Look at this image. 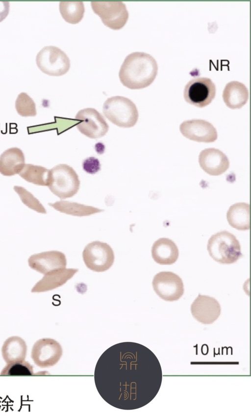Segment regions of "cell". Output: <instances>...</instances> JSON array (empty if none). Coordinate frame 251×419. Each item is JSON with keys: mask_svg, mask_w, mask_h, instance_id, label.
<instances>
[{"mask_svg": "<svg viewBox=\"0 0 251 419\" xmlns=\"http://www.w3.org/2000/svg\"><path fill=\"white\" fill-rule=\"evenodd\" d=\"M142 346L131 342L115 344L97 362L96 388L102 398L115 407L129 410L148 403L145 398L150 371L140 350Z\"/></svg>", "mask_w": 251, "mask_h": 419, "instance_id": "cell-1", "label": "cell"}, {"mask_svg": "<svg viewBox=\"0 0 251 419\" xmlns=\"http://www.w3.org/2000/svg\"><path fill=\"white\" fill-rule=\"evenodd\" d=\"M155 59L144 52H133L127 55L122 63L119 77L121 82L130 89H140L150 85L157 74Z\"/></svg>", "mask_w": 251, "mask_h": 419, "instance_id": "cell-2", "label": "cell"}, {"mask_svg": "<svg viewBox=\"0 0 251 419\" xmlns=\"http://www.w3.org/2000/svg\"><path fill=\"white\" fill-rule=\"evenodd\" d=\"M209 256L221 264H231L243 257L241 246L236 236L227 231L213 235L208 241Z\"/></svg>", "mask_w": 251, "mask_h": 419, "instance_id": "cell-3", "label": "cell"}, {"mask_svg": "<svg viewBox=\"0 0 251 419\" xmlns=\"http://www.w3.org/2000/svg\"><path fill=\"white\" fill-rule=\"evenodd\" d=\"M102 112L113 124L125 128L135 125L139 116L135 104L129 99L121 96L108 98L103 105Z\"/></svg>", "mask_w": 251, "mask_h": 419, "instance_id": "cell-4", "label": "cell"}, {"mask_svg": "<svg viewBox=\"0 0 251 419\" xmlns=\"http://www.w3.org/2000/svg\"><path fill=\"white\" fill-rule=\"evenodd\" d=\"M50 170V181L48 186L53 194L61 199H65L77 193L80 181L72 167L66 164H59Z\"/></svg>", "mask_w": 251, "mask_h": 419, "instance_id": "cell-5", "label": "cell"}, {"mask_svg": "<svg viewBox=\"0 0 251 419\" xmlns=\"http://www.w3.org/2000/svg\"><path fill=\"white\" fill-rule=\"evenodd\" d=\"M36 63L42 72L52 76L63 75L70 67V60L67 54L53 46L43 47L36 55Z\"/></svg>", "mask_w": 251, "mask_h": 419, "instance_id": "cell-6", "label": "cell"}, {"mask_svg": "<svg viewBox=\"0 0 251 419\" xmlns=\"http://www.w3.org/2000/svg\"><path fill=\"white\" fill-rule=\"evenodd\" d=\"M91 4L93 11L99 16L104 25L112 29H120L127 21L128 12L122 1H93Z\"/></svg>", "mask_w": 251, "mask_h": 419, "instance_id": "cell-7", "label": "cell"}, {"mask_svg": "<svg viewBox=\"0 0 251 419\" xmlns=\"http://www.w3.org/2000/svg\"><path fill=\"white\" fill-rule=\"evenodd\" d=\"M82 258L86 266L89 269L95 272H104L113 265L114 254L108 244L95 241L85 247Z\"/></svg>", "mask_w": 251, "mask_h": 419, "instance_id": "cell-8", "label": "cell"}, {"mask_svg": "<svg viewBox=\"0 0 251 419\" xmlns=\"http://www.w3.org/2000/svg\"><path fill=\"white\" fill-rule=\"evenodd\" d=\"M216 86L208 78L198 77L191 79L184 89L185 101L198 107L209 105L216 95Z\"/></svg>", "mask_w": 251, "mask_h": 419, "instance_id": "cell-9", "label": "cell"}, {"mask_svg": "<svg viewBox=\"0 0 251 419\" xmlns=\"http://www.w3.org/2000/svg\"><path fill=\"white\" fill-rule=\"evenodd\" d=\"M75 119L78 121V130L87 137L97 139L108 132L109 126L103 116L96 109L85 108L78 111Z\"/></svg>", "mask_w": 251, "mask_h": 419, "instance_id": "cell-10", "label": "cell"}, {"mask_svg": "<svg viewBox=\"0 0 251 419\" xmlns=\"http://www.w3.org/2000/svg\"><path fill=\"white\" fill-rule=\"evenodd\" d=\"M153 288L162 299L169 302L178 300L184 294V285L181 278L170 271L157 273L152 282Z\"/></svg>", "mask_w": 251, "mask_h": 419, "instance_id": "cell-11", "label": "cell"}, {"mask_svg": "<svg viewBox=\"0 0 251 419\" xmlns=\"http://www.w3.org/2000/svg\"><path fill=\"white\" fill-rule=\"evenodd\" d=\"M62 355V348L58 342L50 338H43L34 344L31 357L34 363L41 368L53 367Z\"/></svg>", "mask_w": 251, "mask_h": 419, "instance_id": "cell-12", "label": "cell"}, {"mask_svg": "<svg viewBox=\"0 0 251 419\" xmlns=\"http://www.w3.org/2000/svg\"><path fill=\"white\" fill-rule=\"evenodd\" d=\"M182 134L197 142L211 143L217 139V132L209 122L202 119H193L183 122L179 126Z\"/></svg>", "mask_w": 251, "mask_h": 419, "instance_id": "cell-13", "label": "cell"}, {"mask_svg": "<svg viewBox=\"0 0 251 419\" xmlns=\"http://www.w3.org/2000/svg\"><path fill=\"white\" fill-rule=\"evenodd\" d=\"M29 267L43 275L66 268L65 254L58 251H50L34 254L28 259Z\"/></svg>", "mask_w": 251, "mask_h": 419, "instance_id": "cell-14", "label": "cell"}, {"mask_svg": "<svg viewBox=\"0 0 251 419\" xmlns=\"http://www.w3.org/2000/svg\"><path fill=\"white\" fill-rule=\"evenodd\" d=\"M193 317L204 324L213 323L221 314V306L213 297L199 294L191 305Z\"/></svg>", "mask_w": 251, "mask_h": 419, "instance_id": "cell-15", "label": "cell"}, {"mask_svg": "<svg viewBox=\"0 0 251 419\" xmlns=\"http://www.w3.org/2000/svg\"><path fill=\"white\" fill-rule=\"evenodd\" d=\"M199 162L204 171L211 176H219L229 168L226 156L220 150L210 148L203 150L199 156Z\"/></svg>", "mask_w": 251, "mask_h": 419, "instance_id": "cell-16", "label": "cell"}, {"mask_svg": "<svg viewBox=\"0 0 251 419\" xmlns=\"http://www.w3.org/2000/svg\"><path fill=\"white\" fill-rule=\"evenodd\" d=\"M78 271L76 268H63L44 275L31 290V292L51 290L64 285Z\"/></svg>", "mask_w": 251, "mask_h": 419, "instance_id": "cell-17", "label": "cell"}, {"mask_svg": "<svg viewBox=\"0 0 251 419\" xmlns=\"http://www.w3.org/2000/svg\"><path fill=\"white\" fill-rule=\"evenodd\" d=\"M151 256L156 263L161 265H171L176 262L179 251L175 243L168 238H160L153 244Z\"/></svg>", "mask_w": 251, "mask_h": 419, "instance_id": "cell-18", "label": "cell"}, {"mask_svg": "<svg viewBox=\"0 0 251 419\" xmlns=\"http://www.w3.org/2000/svg\"><path fill=\"white\" fill-rule=\"evenodd\" d=\"M25 164L24 154L18 148H9L0 156V173L3 176L19 174Z\"/></svg>", "mask_w": 251, "mask_h": 419, "instance_id": "cell-19", "label": "cell"}, {"mask_svg": "<svg viewBox=\"0 0 251 419\" xmlns=\"http://www.w3.org/2000/svg\"><path fill=\"white\" fill-rule=\"evenodd\" d=\"M222 97L227 107L233 109H239L247 102L249 91L243 83L231 81L226 85Z\"/></svg>", "mask_w": 251, "mask_h": 419, "instance_id": "cell-20", "label": "cell"}, {"mask_svg": "<svg viewBox=\"0 0 251 419\" xmlns=\"http://www.w3.org/2000/svg\"><path fill=\"white\" fill-rule=\"evenodd\" d=\"M26 352L25 342L18 336H12L7 339L1 348L3 359L7 364L24 361Z\"/></svg>", "mask_w": 251, "mask_h": 419, "instance_id": "cell-21", "label": "cell"}, {"mask_svg": "<svg viewBox=\"0 0 251 419\" xmlns=\"http://www.w3.org/2000/svg\"><path fill=\"white\" fill-rule=\"evenodd\" d=\"M229 225L240 231L250 229V205L244 202L231 205L226 213Z\"/></svg>", "mask_w": 251, "mask_h": 419, "instance_id": "cell-22", "label": "cell"}, {"mask_svg": "<svg viewBox=\"0 0 251 419\" xmlns=\"http://www.w3.org/2000/svg\"><path fill=\"white\" fill-rule=\"evenodd\" d=\"M48 204L60 212L76 216H89L104 211L92 206L67 201H59Z\"/></svg>", "mask_w": 251, "mask_h": 419, "instance_id": "cell-23", "label": "cell"}, {"mask_svg": "<svg viewBox=\"0 0 251 419\" xmlns=\"http://www.w3.org/2000/svg\"><path fill=\"white\" fill-rule=\"evenodd\" d=\"M19 175L34 184L48 186L50 181V170L43 166L25 164Z\"/></svg>", "mask_w": 251, "mask_h": 419, "instance_id": "cell-24", "label": "cell"}, {"mask_svg": "<svg viewBox=\"0 0 251 419\" xmlns=\"http://www.w3.org/2000/svg\"><path fill=\"white\" fill-rule=\"evenodd\" d=\"M59 9L64 20L72 24L80 22L85 12L84 3L81 1H60Z\"/></svg>", "mask_w": 251, "mask_h": 419, "instance_id": "cell-25", "label": "cell"}, {"mask_svg": "<svg viewBox=\"0 0 251 419\" xmlns=\"http://www.w3.org/2000/svg\"><path fill=\"white\" fill-rule=\"evenodd\" d=\"M15 108L18 114L23 117L35 116L37 114L35 103L25 92L18 95L15 101Z\"/></svg>", "mask_w": 251, "mask_h": 419, "instance_id": "cell-26", "label": "cell"}, {"mask_svg": "<svg viewBox=\"0 0 251 419\" xmlns=\"http://www.w3.org/2000/svg\"><path fill=\"white\" fill-rule=\"evenodd\" d=\"M13 188L20 197L22 203L28 208L38 213L43 214L47 213L45 208L40 202L25 188L16 185Z\"/></svg>", "mask_w": 251, "mask_h": 419, "instance_id": "cell-27", "label": "cell"}, {"mask_svg": "<svg viewBox=\"0 0 251 419\" xmlns=\"http://www.w3.org/2000/svg\"><path fill=\"white\" fill-rule=\"evenodd\" d=\"M33 367L24 361L7 365L2 369L0 375L4 376H24L33 375Z\"/></svg>", "mask_w": 251, "mask_h": 419, "instance_id": "cell-28", "label": "cell"}, {"mask_svg": "<svg viewBox=\"0 0 251 419\" xmlns=\"http://www.w3.org/2000/svg\"><path fill=\"white\" fill-rule=\"evenodd\" d=\"M82 166L83 170L90 174H95L101 169L99 160L94 157H90L84 159Z\"/></svg>", "mask_w": 251, "mask_h": 419, "instance_id": "cell-29", "label": "cell"}, {"mask_svg": "<svg viewBox=\"0 0 251 419\" xmlns=\"http://www.w3.org/2000/svg\"><path fill=\"white\" fill-rule=\"evenodd\" d=\"M9 7V1H0V22L2 21L8 15Z\"/></svg>", "mask_w": 251, "mask_h": 419, "instance_id": "cell-30", "label": "cell"}]
</instances>
